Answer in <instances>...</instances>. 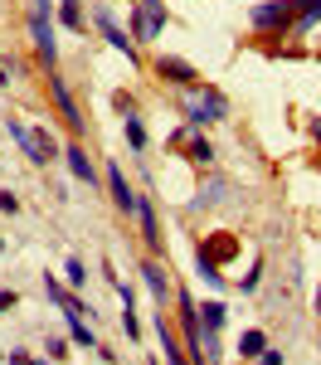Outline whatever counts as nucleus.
<instances>
[{"label": "nucleus", "instance_id": "f257e3e1", "mask_svg": "<svg viewBox=\"0 0 321 365\" xmlns=\"http://www.w3.org/2000/svg\"><path fill=\"white\" fill-rule=\"evenodd\" d=\"M224 117H229V98H224L219 88H209V83L185 88V122H190V127H214V122H224Z\"/></svg>", "mask_w": 321, "mask_h": 365}, {"label": "nucleus", "instance_id": "f03ea898", "mask_svg": "<svg viewBox=\"0 0 321 365\" xmlns=\"http://www.w3.org/2000/svg\"><path fill=\"white\" fill-rule=\"evenodd\" d=\"M248 25L258 29V34H292V25H297V0L253 5V10H248Z\"/></svg>", "mask_w": 321, "mask_h": 365}, {"label": "nucleus", "instance_id": "7ed1b4c3", "mask_svg": "<svg viewBox=\"0 0 321 365\" xmlns=\"http://www.w3.org/2000/svg\"><path fill=\"white\" fill-rule=\"evenodd\" d=\"M127 29H132L137 44H151V39L166 29V0H137V5H132V25Z\"/></svg>", "mask_w": 321, "mask_h": 365}, {"label": "nucleus", "instance_id": "20e7f679", "mask_svg": "<svg viewBox=\"0 0 321 365\" xmlns=\"http://www.w3.org/2000/svg\"><path fill=\"white\" fill-rule=\"evenodd\" d=\"M29 34H34V49L39 58L54 68L58 63V44H54V25H49V0H34V15H29Z\"/></svg>", "mask_w": 321, "mask_h": 365}, {"label": "nucleus", "instance_id": "39448f33", "mask_svg": "<svg viewBox=\"0 0 321 365\" xmlns=\"http://www.w3.org/2000/svg\"><path fill=\"white\" fill-rule=\"evenodd\" d=\"M156 73H161V78H166L171 88H180V93H185V88H195V83H200V73H195V63H185V58H175V54H161V58H156Z\"/></svg>", "mask_w": 321, "mask_h": 365}, {"label": "nucleus", "instance_id": "423d86ee", "mask_svg": "<svg viewBox=\"0 0 321 365\" xmlns=\"http://www.w3.org/2000/svg\"><path fill=\"white\" fill-rule=\"evenodd\" d=\"M98 29L107 34V44H112L117 54H127V63H137V39H127L132 29H122V25H117V20H112V10H98Z\"/></svg>", "mask_w": 321, "mask_h": 365}, {"label": "nucleus", "instance_id": "0eeeda50", "mask_svg": "<svg viewBox=\"0 0 321 365\" xmlns=\"http://www.w3.org/2000/svg\"><path fill=\"white\" fill-rule=\"evenodd\" d=\"M107 190H112V205L122 210V215H137V200H142V195L127 185V175H122V166H117V161L107 166Z\"/></svg>", "mask_w": 321, "mask_h": 365}, {"label": "nucleus", "instance_id": "6e6552de", "mask_svg": "<svg viewBox=\"0 0 321 365\" xmlns=\"http://www.w3.org/2000/svg\"><path fill=\"white\" fill-rule=\"evenodd\" d=\"M49 93H54V103H58V113H63V122H68L73 132H83V113H78V103H73V93H68V83L49 73Z\"/></svg>", "mask_w": 321, "mask_h": 365}, {"label": "nucleus", "instance_id": "1a4fd4ad", "mask_svg": "<svg viewBox=\"0 0 321 365\" xmlns=\"http://www.w3.org/2000/svg\"><path fill=\"white\" fill-rule=\"evenodd\" d=\"M142 278H146V287H151V297H156V307L166 312V302L175 297V292H171V282H166V268H161L156 258H146V263H142Z\"/></svg>", "mask_w": 321, "mask_h": 365}, {"label": "nucleus", "instance_id": "9d476101", "mask_svg": "<svg viewBox=\"0 0 321 365\" xmlns=\"http://www.w3.org/2000/svg\"><path fill=\"white\" fill-rule=\"evenodd\" d=\"M63 161H68V170H73V180H83L88 190H93V180H98V170H93V156H88L83 146H68V151H63Z\"/></svg>", "mask_w": 321, "mask_h": 365}, {"label": "nucleus", "instance_id": "9b49d317", "mask_svg": "<svg viewBox=\"0 0 321 365\" xmlns=\"http://www.w3.org/2000/svg\"><path fill=\"white\" fill-rule=\"evenodd\" d=\"M137 220H142V239L151 253H161L166 244H161V229H156V210H151V200H137Z\"/></svg>", "mask_w": 321, "mask_h": 365}, {"label": "nucleus", "instance_id": "f8f14e48", "mask_svg": "<svg viewBox=\"0 0 321 365\" xmlns=\"http://www.w3.org/2000/svg\"><path fill=\"white\" fill-rule=\"evenodd\" d=\"M156 336H161V351H166V365H190V361H185V351H180V341H175V331L166 327V312L156 317Z\"/></svg>", "mask_w": 321, "mask_h": 365}, {"label": "nucleus", "instance_id": "ddd939ff", "mask_svg": "<svg viewBox=\"0 0 321 365\" xmlns=\"http://www.w3.org/2000/svg\"><path fill=\"white\" fill-rule=\"evenodd\" d=\"M25 156L34 161V166H49V161H54V141H49V132H29L25 137Z\"/></svg>", "mask_w": 321, "mask_h": 365}, {"label": "nucleus", "instance_id": "4468645a", "mask_svg": "<svg viewBox=\"0 0 321 365\" xmlns=\"http://www.w3.org/2000/svg\"><path fill=\"white\" fill-rule=\"evenodd\" d=\"M321 25V0H297V25L292 34H312Z\"/></svg>", "mask_w": 321, "mask_h": 365}, {"label": "nucleus", "instance_id": "2eb2a0df", "mask_svg": "<svg viewBox=\"0 0 321 365\" xmlns=\"http://www.w3.org/2000/svg\"><path fill=\"white\" fill-rule=\"evenodd\" d=\"M224 317H229L224 302H204L200 307V331L204 336H219V331H224Z\"/></svg>", "mask_w": 321, "mask_h": 365}, {"label": "nucleus", "instance_id": "dca6fc26", "mask_svg": "<svg viewBox=\"0 0 321 365\" xmlns=\"http://www.w3.org/2000/svg\"><path fill=\"white\" fill-rule=\"evenodd\" d=\"M263 351H268V336H263L258 327H248V331L238 336V356H243V361H258Z\"/></svg>", "mask_w": 321, "mask_h": 365}, {"label": "nucleus", "instance_id": "f3484780", "mask_svg": "<svg viewBox=\"0 0 321 365\" xmlns=\"http://www.w3.org/2000/svg\"><path fill=\"white\" fill-rule=\"evenodd\" d=\"M229 200V180H209V185H200V200H195V210H204V205H224Z\"/></svg>", "mask_w": 321, "mask_h": 365}, {"label": "nucleus", "instance_id": "a211bd4d", "mask_svg": "<svg viewBox=\"0 0 321 365\" xmlns=\"http://www.w3.org/2000/svg\"><path fill=\"white\" fill-rule=\"evenodd\" d=\"M185 156H190L195 166H214V146L204 137H185Z\"/></svg>", "mask_w": 321, "mask_h": 365}, {"label": "nucleus", "instance_id": "6ab92c4d", "mask_svg": "<svg viewBox=\"0 0 321 365\" xmlns=\"http://www.w3.org/2000/svg\"><path fill=\"white\" fill-rule=\"evenodd\" d=\"M195 268H200V278L209 282V287H224V273H219V263H214V258H209V253H195Z\"/></svg>", "mask_w": 321, "mask_h": 365}, {"label": "nucleus", "instance_id": "aec40b11", "mask_svg": "<svg viewBox=\"0 0 321 365\" xmlns=\"http://www.w3.org/2000/svg\"><path fill=\"white\" fill-rule=\"evenodd\" d=\"M58 20L68 29H88V20H83V5L78 0H58Z\"/></svg>", "mask_w": 321, "mask_h": 365}, {"label": "nucleus", "instance_id": "412c9836", "mask_svg": "<svg viewBox=\"0 0 321 365\" xmlns=\"http://www.w3.org/2000/svg\"><path fill=\"white\" fill-rule=\"evenodd\" d=\"M122 127H127V141H132V151H146V127H142V117L127 113V117H122Z\"/></svg>", "mask_w": 321, "mask_h": 365}, {"label": "nucleus", "instance_id": "4be33fe9", "mask_svg": "<svg viewBox=\"0 0 321 365\" xmlns=\"http://www.w3.org/2000/svg\"><path fill=\"white\" fill-rule=\"evenodd\" d=\"M68 331H73V341H78L83 351H98V341H93V331L83 327V317H68Z\"/></svg>", "mask_w": 321, "mask_h": 365}, {"label": "nucleus", "instance_id": "5701e85b", "mask_svg": "<svg viewBox=\"0 0 321 365\" xmlns=\"http://www.w3.org/2000/svg\"><path fill=\"white\" fill-rule=\"evenodd\" d=\"M233 249H238V244H233L229 234H219V239H214V244H209V249H204V253H209V258H214V263H219V258H229Z\"/></svg>", "mask_w": 321, "mask_h": 365}, {"label": "nucleus", "instance_id": "b1692460", "mask_svg": "<svg viewBox=\"0 0 321 365\" xmlns=\"http://www.w3.org/2000/svg\"><path fill=\"white\" fill-rule=\"evenodd\" d=\"M63 273H68V287H83V282H88L83 258H68V268H63Z\"/></svg>", "mask_w": 321, "mask_h": 365}, {"label": "nucleus", "instance_id": "393cba45", "mask_svg": "<svg viewBox=\"0 0 321 365\" xmlns=\"http://www.w3.org/2000/svg\"><path fill=\"white\" fill-rule=\"evenodd\" d=\"M258 282H263V263H253V268L243 273V282H238V292H258Z\"/></svg>", "mask_w": 321, "mask_h": 365}, {"label": "nucleus", "instance_id": "a878e982", "mask_svg": "<svg viewBox=\"0 0 321 365\" xmlns=\"http://www.w3.org/2000/svg\"><path fill=\"white\" fill-rule=\"evenodd\" d=\"M248 365H283V351H263L258 361H248Z\"/></svg>", "mask_w": 321, "mask_h": 365}, {"label": "nucleus", "instance_id": "bb28decb", "mask_svg": "<svg viewBox=\"0 0 321 365\" xmlns=\"http://www.w3.org/2000/svg\"><path fill=\"white\" fill-rule=\"evenodd\" d=\"M0 210H5V215H15V210H20V200L10 195V190H0Z\"/></svg>", "mask_w": 321, "mask_h": 365}, {"label": "nucleus", "instance_id": "cd10ccee", "mask_svg": "<svg viewBox=\"0 0 321 365\" xmlns=\"http://www.w3.org/2000/svg\"><path fill=\"white\" fill-rule=\"evenodd\" d=\"M63 356H68V346L54 336V341H49V361H63Z\"/></svg>", "mask_w": 321, "mask_h": 365}, {"label": "nucleus", "instance_id": "c85d7f7f", "mask_svg": "<svg viewBox=\"0 0 321 365\" xmlns=\"http://www.w3.org/2000/svg\"><path fill=\"white\" fill-rule=\"evenodd\" d=\"M15 307V292H0V312H10Z\"/></svg>", "mask_w": 321, "mask_h": 365}, {"label": "nucleus", "instance_id": "c756f323", "mask_svg": "<svg viewBox=\"0 0 321 365\" xmlns=\"http://www.w3.org/2000/svg\"><path fill=\"white\" fill-rule=\"evenodd\" d=\"M312 137H317V141H321V117H317V122H312Z\"/></svg>", "mask_w": 321, "mask_h": 365}, {"label": "nucleus", "instance_id": "7c9ffc66", "mask_svg": "<svg viewBox=\"0 0 321 365\" xmlns=\"http://www.w3.org/2000/svg\"><path fill=\"white\" fill-rule=\"evenodd\" d=\"M312 302H317V317H321V287H317V297H312Z\"/></svg>", "mask_w": 321, "mask_h": 365}, {"label": "nucleus", "instance_id": "2f4dec72", "mask_svg": "<svg viewBox=\"0 0 321 365\" xmlns=\"http://www.w3.org/2000/svg\"><path fill=\"white\" fill-rule=\"evenodd\" d=\"M5 83H10V73H5V68H0V88H5Z\"/></svg>", "mask_w": 321, "mask_h": 365}, {"label": "nucleus", "instance_id": "473e14b6", "mask_svg": "<svg viewBox=\"0 0 321 365\" xmlns=\"http://www.w3.org/2000/svg\"><path fill=\"white\" fill-rule=\"evenodd\" d=\"M34 365H49V361H34Z\"/></svg>", "mask_w": 321, "mask_h": 365}, {"label": "nucleus", "instance_id": "72a5a7b5", "mask_svg": "<svg viewBox=\"0 0 321 365\" xmlns=\"http://www.w3.org/2000/svg\"><path fill=\"white\" fill-rule=\"evenodd\" d=\"M0 249H5V239H0Z\"/></svg>", "mask_w": 321, "mask_h": 365}]
</instances>
